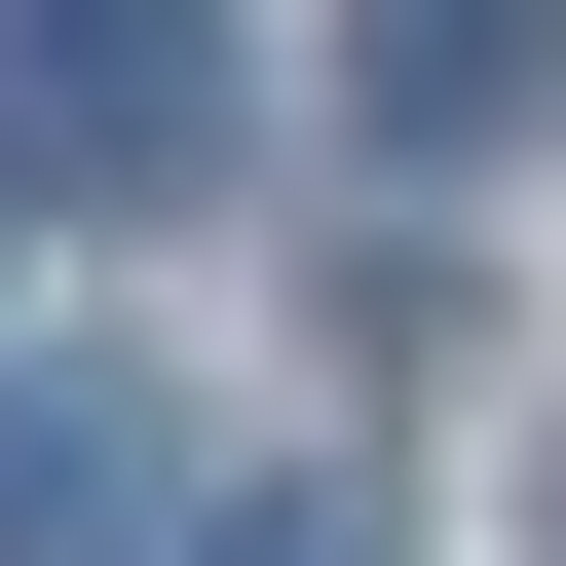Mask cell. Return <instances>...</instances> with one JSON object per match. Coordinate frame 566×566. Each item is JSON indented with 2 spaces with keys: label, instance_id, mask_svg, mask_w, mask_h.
<instances>
[{
  "label": "cell",
  "instance_id": "6da1fadb",
  "mask_svg": "<svg viewBox=\"0 0 566 566\" xmlns=\"http://www.w3.org/2000/svg\"><path fill=\"white\" fill-rule=\"evenodd\" d=\"M0 151H39V189H227V0H39Z\"/></svg>",
  "mask_w": 566,
  "mask_h": 566
},
{
  "label": "cell",
  "instance_id": "7a4b0ae2",
  "mask_svg": "<svg viewBox=\"0 0 566 566\" xmlns=\"http://www.w3.org/2000/svg\"><path fill=\"white\" fill-rule=\"evenodd\" d=\"M151 528H189L151 378H0V566H151Z\"/></svg>",
  "mask_w": 566,
  "mask_h": 566
},
{
  "label": "cell",
  "instance_id": "3957f363",
  "mask_svg": "<svg viewBox=\"0 0 566 566\" xmlns=\"http://www.w3.org/2000/svg\"><path fill=\"white\" fill-rule=\"evenodd\" d=\"M528 39H566V0H340V76H378V151H453V114H528Z\"/></svg>",
  "mask_w": 566,
  "mask_h": 566
},
{
  "label": "cell",
  "instance_id": "277c9868",
  "mask_svg": "<svg viewBox=\"0 0 566 566\" xmlns=\"http://www.w3.org/2000/svg\"><path fill=\"white\" fill-rule=\"evenodd\" d=\"M189 566H378V491H264V528H189Z\"/></svg>",
  "mask_w": 566,
  "mask_h": 566
}]
</instances>
